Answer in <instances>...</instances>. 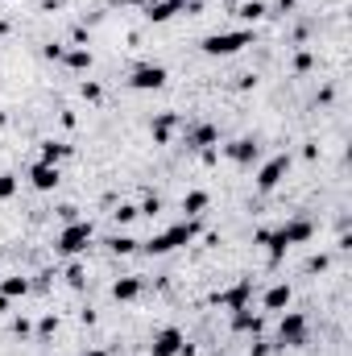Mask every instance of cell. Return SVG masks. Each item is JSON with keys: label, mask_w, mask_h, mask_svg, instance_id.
I'll use <instances>...</instances> for the list:
<instances>
[{"label": "cell", "mask_w": 352, "mask_h": 356, "mask_svg": "<svg viewBox=\"0 0 352 356\" xmlns=\"http://www.w3.org/2000/svg\"><path fill=\"white\" fill-rule=\"evenodd\" d=\"M241 17H245V21H257V17H265V4H262V0H249V4H241Z\"/></svg>", "instance_id": "603a6c76"}, {"label": "cell", "mask_w": 352, "mask_h": 356, "mask_svg": "<svg viewBox=\"0 0 352 356\" xmlns=\"http://www.w3.org/2000/svg\"><path fill=\"white\" fill-rule=\"evenodd\" d=\"M29 182H33V191H54L63 182V170L58 166H46V162H33L29 166Z\"/></svg>", "instance_id": "30bf717a"}, {"label": "cell", "mask_w": 352, "mask_h": 356, "mask_svg": "<svg viewBox=\"0 0 352 356\" xmlns=\"http://www.w3.org/2000/svg\"><path fill=\"white\" fill-rule=\"evenodd\" d=\"M79 356H108L104 348H88V353H79Z\"/></svg>", "instance_id": "4dcf8cb0"}, {"label": "cell", "mask_w": 352, "mask_h": 356, "mask_svg": "<svg viewBox=\"0 0 352 356\" xmlns=\"http://www.w3.org/2000/svg\"><path fill=\"white\" fill-rule=\"evenodd\" d=\"M182 211H186V220H199L207 211V191H186L182 195Z\"/></svg>", "instance_id": "9a60e30c"}, {"label": "cell", "mask_w": 352, "mask_h": 356, "mask_svg": "<svg viewBox=\"0 0 352 356\" xmlns=\"http://www.w3.org/2000/svg\"><path fill=\"white\" fill-rule=\"evenodd\" d=\"M158 207H162V199H158V195H154V199H145V203H141V207H137V211H150V216H154V211H158Z\"/></svg>", "instance_id": "f1b7e54d"}, {"label": "cell", "mask_w": 352, "mask_h": 356, "mask_svg": "<svg viewBox=\"0 0 352 356\" xmlns=\"http://www.w3.org/2000/svg\"><path fill=\"white\" fill-rule=\"evenodd\" d=\"M67 282H71V286L79 290V286H83V269H79V266H71V269H67Z\"/></svg>", "instance_id": "83f0119b"}, {"label": "cell", "mask_w": 352, "mask_h": 356, "mask_svg": "<svg viewBox=\"0 0 352 356\" xmlns=\"http://www.w3.org/2000/svg\"><path fill=\"white\" fill-rule=\"evenodd\" d=\"M83 99H91V104H99V99H104V91H99V83H83Z\"/></svg>", "instance_id": "4316f807"}, {"label": "cell", "mask_w": 352, "mask_h": 356, "mask_svg": "<svg viewBox=\"0 0 352 356\" xmlns=\"http://www.w3.org/2000/svg\"><path fill=\"white\" fill-rule=\"evenodd\" d=\"M245 46H253V33L249 29H228V33L203 38V54L207 58H228V54H241Z\"/></svg>", "instance_id": "277c9868"}, {"label": "cell", "mask_w": 352, "mask_h": 356, "mask_svg": "<svg viewBox=\"0 0 352 356\" xmlns=\"http://www.w3.org/2000/svg\"><path fill=\"white\" fill-rule=\"evenodd\" d=\"M265 311H282V307H290V286L286 282H278V286H269L265 290Z\"/></svg>", "instance_id": "e0dca14e"}, {"label": "cell", "mask_w": 352, "mask_h": 356, "mask_svg": "<svg viewBox=\"0 0 352 356\" xmlns=\"http://www.w3.org/2000/svg\"><path fill=\"white\" fill-rule=\"evenodd\" d=\"M307 269H311V273H319V269H328V257H311V266H307Z\"/></svg>", "instance_id": "f546056e"}, {"label": "cell", "mask_w": 352, "mask_h": 356, "mask_svg": "<svg viewBox=\"0 0 352 356\" xmlns=\"http://www.w3.org/2000/svg\"><path fill=\"white\" fill-rule=\"evenodd\" d=\"M249 298H253V282H249V277H245V282H237V286H232V290H220V294H216V298H211V302H216V307H224V311H232V315H237V311H245V307H249Z\"/></svg>", "instance_id": "9c48e42d"}, {"label": "cell", "mask_w": 352, "mask_h": 356, "mask_svg": "<svg viewBox=\"0 0 352 356\" xmlns=\"http://www.w3.org/2000/svg\"><path fill=\"white\" fill-rule=\"evenodd\" d=\"M63 63L71 71H91V50L88 46H75V50H63Z\"/></svg>", "instance_id": "d6986e66"}, {"label": "cell", "mask_w": 352, "mask_h": 356, "mask_svg": "<svg viewBox=\"0 0 352 356\" xmlns=\"http://www.w3.org/2000/svg\"><path fill=\"white\" fill-rule=\"evenodd\" d=\"M232 327H237V332H262V319H257V315H249V307H245V311H237V315H232Z\"/></svg>", "instance_id": "44dd1931"}, {"label": "cell", "mask_w": 352, "mask_h": 356, "mask_svg": "<svg viewBox=\"0 0 352 356\" xmlns=\"http://www.w3.org/2000/svg\"><path fill=\"white\" fill-rule=\"evenodd\" d=\"M228 158H232V162H241V166H249V162L257 158V141H253V137L232 141V145H228Z\"/></svg>", "instance_id": "4fadbf2b"}, {"label": "cell", "mask_w": 352, "mask_h": 356, "mask_svg": "<svg viewBox=\"0 0 352 356\" xmlns=\"http://www.w3.org/2000/svg\"><path fill=\"white\" fill-rule=\"evenodd\" d=\"M54 332H58V319H54V315H46V319L38 323V336H42V340H50Z\"/></svg>", "instance_id": "d4e9b609"}, {"label": "cell", "mask_w": 352, "mask_h": 356, "mask_svg": "<svg viewBox=\"0 0 352 356\" xmlns=\"http://www.w3.org/2000/svg\"><path fill=\"white\" fill-rule=\"evenodd\" d=\"M17 186H21V178H17V175H0V203H4V199H13V195H17Z\"/></svg>", "instance_id": "7402d4cb"}, {"label": "cell", "mask_w": 352, "mask_h": 356, "mask_svg": "<svg viewBox=\"0 0 352 356\" xmlns=\"http://www.w3.org/2000/svg\"><path fill=\"white\" fill-rule=\"evenodd\" d=\"M129 88H133V91H158V88H166V67H158V63H141V67H133Z\"/></svg>", "instance_id": "52a82bcc"}, {"label": "cell", "mask_w": 352, "mask_h": 356, "mask_svg": "<svg viewBox=\"0 0 352 356\" xmlns=\"http://www.w3.org/2000/svg\"><path fill=\"white\" fill-rule=\"evenodd\" d=\"M133 249H137L133 236H112V253H133Z\"/></svg>", "instance_id": "cb8c5ba5"}, {"label": "cell", "mask_w": 352, "mask_h": 356, "mask_svg": "<svg viewBox=\"0 0 352 356\" xmlns=\"http://www.w3.org/2000/svg\"><path fill=\"white\" fill-rule=\"evenodd\" d=\"M311 236H315V224H311V220H290V224H282V228H273V232L262 228V232H257V245H269V261L278 266L290 245H307Z\"/></svg>", "instance_id": "6da1fadb"}, {"label": "cell", "mask_w": 352, "mask_h": 356, "mask_svg": "<svg viewBox=\"0 0 352 356\" xmlns=\"http://www.w3.org/2000/svg\"><path fill=\"white\" fill-rule=\"evenodd\" d=\"M67 154H71V149H67L63 141H46V145H42V158H38V162H46V166H58V162H63Z\"/></svg>", "instance_id": "ffe728a7"}, {"label": "cell", "mask_w": 352, "mask_h": 356, "mask_svg": "<svg viewBox=\"0 0 352 356\" xmlns=\"http://www.w3.org/2000/svg\"><path fill=\"white\" fill-rule=\"evenodd\" d=\"M286 175H290V154H278V158H269L262 170H257V191H262V195L278 191Z\"/></svg>", "instance_id": "8992f818"}, {"label": "cell", "mask_w": 352, "mask_h": 356, "mask_svg": "<svg viewBox=\"0 0 352 356\" xmlns=\"http://www.w3.org/2000/svg\"><path fill=\"white\" fill-rule=\"evenodd\" d=\"M91 245V224L88 220H71L58 236H54V253L58 257H79V253H88Z\"/></svg>", "instance_id": "3957f363"}, {"label": "cell", "mask_w": 352, "mask_h": 356, "mask_svg": "<svg viewBox=\"0 0 352 356\" xmlns=\"http://www.w3.org/2000/svg\"><path fill=\"white\" fill-rule=\"evenodd\" d=\"M182 353H191V348H186V336L178 327H162L150 344V356H182Z\"/></svg>", "instance_id": "ba28073f"}, {"label": "cell", "mask_w": 352, "mask_h": 356, "mask_svg": "<svg viewBox=\"0 0 352 356\" xmlns=\"http://www.w3.org/2000/svg\"><path fill=\"white\" fill-rule=\"evenodd\" d=\"M137 216H141V211H137L133 203H120V207H116V220H120V224H129V220H137Z\"/></svg>", "instance_id": "484cf974"}, {"label": "cell", "mask_w": 352, "mask_h": 356, "mask_svg": "<svg viewBox=\"0 0 352 356\" xmlns=\"http://www.w3.org/2000/svg\"><path fill=\"white\" fill-rule=\"evenodd\" d=\"M220 141V129L216 124H191L186 129V149H207Z\"/></svg>", "instance_id": "8fae6325"}, {"label": "cell", "mask_w": 352, "mask_h": 356, "mask_svg": "<svg viewBox=\"0 0 352 356\" xmlns=\"http://www.w3.org/2000/svg\"><path fill=\"white\" fill-rule=\"evenodd\" d=\"M195 236H199V224H195V220H182L175 228H166L162 236H154V241L145 245V253H150V257H166V253H175L182 245H191Z\"/></svg>", "instance_id": "7a4b0ae2"}, {"label": "cell", "mask_w": 352, "mask_h": 356, "mask_svg": "<svg viewBox=\"0 0 352 356\" xmlns=\"http://www.w3.org/2000/svg\"><path fill=\"white\" fill-rule=\"evenodd\" d=\"M278 344L282 348H303L307 344V315L303 311H282V319H278Z\"/></svg>", "instance_id": "5b68a950"}, {"label": "cell", "mask_w": 352, "mask_h": 356, "mask_svg": "<svg viewBox=\"0 0 352 356\" xmlns=\"http://www.w3.org/2000/svg\"><path fill=\"white\" fill-rule=\"evenodd\" d=\"M141 294V277H120V282H112V298L116 302H133Z\"/></svg>", "instance_id": "2e32d148"}, {"label": "cell", "mask_w": 352, "mask_h": 356, "mask_svg": "<svg viewBox=\"0 0 352 356\" xmlns=\"http://www.w3.org/2000/svg\"><path fill=\"white\" fill-rule=\"evenodd\" d=\"M175 124H178V112H162V116L154 120V141H158V145H166V141H170V133H175Z\"/></svg>", "instance_id": "ac0fdd59"}, {"label": "cell", "mask_w": 352, "mask_h": 356, "mask_svg": "<svg viewBox=\"0 0 352 356\" xmlns=\"http://www.w3.org/2000/svg\"><path fill=\"white\" fill-rule=\"evenodd\" d=\"M33 290V282L29 277H21V273H13V277H4L0 282V298H25Z\"/></svg>", "instance_id": "5bb4252c"}, {"label": "cell", "mask_w": 352, "mask_h": 356, "mask_svg": "<svg viewBox=\"0 0 352 356\" xmlns=\"http://www.w3.org/2000/svg\"><path fill=\"white\" fill-rule=\"evenodd\" d=\"M182 4H186V0H150V4H145V17H150L154 25H162V21H170V17L182 13Z\"/></svg>", "instance_id": "7c38bea8"}]
</instances>
